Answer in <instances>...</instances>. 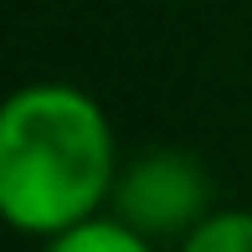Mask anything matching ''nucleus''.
I'll return each mask as SVG.
<instances>
[{
    "label": "nucleus",
    "mask_w": 252,
    "mask_h": 252,
    "mask_svg": "<svg viewBox=\"0 0 252 252\" xmlns=\"http://www.w3.org/2000/svg\"><path fill=\"white\" fill-rule=\"evenodd\" d=\"M119 139L77 83H26L0 108V216L21 237H57L103 216L119 186Z\"/></svg>",
    "instance_id": "obj_1"
},
{
    "label": "nucleus",
    "mask_w": 252,
    "mask_h": 252,
    "mask_svg": "<svg viewBox=\"0 0 252 252\" xmlns=\"http://www.w3.org/2000/svg\"><path fill=\"white\" fill-rule=\"evenodd\" d=\"M113 216L155 237H186L211 216V175H206V159L175 144H159V150L134 155L119 170V186L108 201Z\"/></svg>",
    "instance_id": "obj_2"
},
{
    "label": "nucleus",
    "mask_w": 252,
    "mask_h": 252,
    "mask_svg": "<svg viewBox=\"0 0 252 252\" xmlns=\"http://www.w3.org/2000/svg\"><path fill=\"white\" fill-rule=\"evenodd\" d=\"M41 252H155V242L144 232H134L124 216L103 211V216H88V221L67 226L41 242Z\"/></svg>",
    "instance_id": "obj_3"
},
{
    "label": "nucleus",
    "mask_w": 252,
    "mask_h": 252,
    "mask_svg": "<svg viewBox=\"0 0 252 252\" xmlns=\"http://www.w3.org/2000/svg\"><path fill=\"white\" fill-rule=\"evenodd\" d=\"M175 252H252V211H237V206L211 211L196 232L180 237Z\"/></svg>",
    "instance_id": "obj_4"
}]
</instances>
